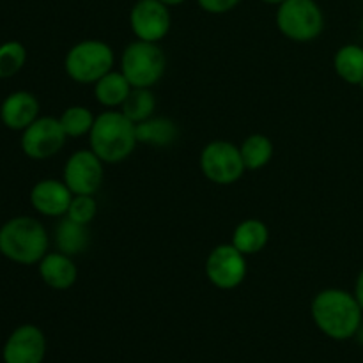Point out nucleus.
<instances>
[{"label": "nucleus", "instance_id": "1", "mask_svg": "<svg viewBox=\"0 0 363 363\" xmlns=\"http://www.w3.org/2000/svg\"><path fill=\"white\" fill-rule=\"evenodd\" d=\"M311 315L321 333L333 340H350L363 323V311L354 293L328 287L319 291L311 303Z\"/></svg>", "mask_w": 363, "mask_h": 363}, {"label": "nucleus", "instance_id": "2", "mask_svg": "<svg viewBox=\"0 0 363 363\" xmlns=\"http://www.w3.org/2000/svg\"><path fill=\"white\" fill-rule=\"evenodd\" d=\"M50 252L46 227L34 216H14L0 225V254L20 266L39 264Z\"/></svg>", "mask_w": 363, "mask_h": 363}, {"label": "nucleus", "instance_id": "3", "mask_svg": "<svg viewBox=\"0 0 363 363\" xmlns=\"http://www.w3.org/2000/svg\"><path fill=\"white\" fill-rule=\"evenodd\" d=\"M137 124L131 123L121 110H105L96 116L89 133V149L103 163L124 162L137 147Z\"/></svg>", "mask_w": 363, "mask_h": 363}, {"label": "nucleus", "instance_id": "4", "mask_svg": "<svg viewBox=\"0 0 363 363\" xmlns=\"http://www.w3.org/2000/svg\"><path fill=\"white\" fill-rule=\"evenodd\" d=\"M116 53L108 43L101 39H84L67 50L64 57V71L80 85H94L101 77L113 69Z\"/></svg>", "mask_w": 363, "mask_h": 363}, {"label": "nucleus", "instance_id": "5", "mask_svg": "<svg viewBox=\"0 0 363 363\" xmlns=\"http://www.w3.org/2000/svg\"><path fill=\"white\" fill-rule=\"evenodd\" d=\"M167 55L158 43L135 39L121 53V71L131 87L152 89L163 78Z\"/></svg>", "mask_w": 363, "mask_h": 363}, {"label": "nucleus", "instance_id": "6", "mask_svg": "<svg viewBox=\"0 0 363 363\" xmlns=\"http://www.w3.org/2000/svg\"><path fill=\"white\" fill-rule=\"evenodd\" d=\"M277 28L294 43H311L325 30V14L315 0H284L277 6Z\"/></svg>", "mask_w": 363, "mask_h": 363}, {"label": "nucleus", "instance_id": "7", "mask_svg": "<svg viewBox=\"0 0 363 363\" xmlns=\"http://www.w3.org/2000/svg\"><path fill=\"white\" fill-rule=\"evenodd\" d=\"M201 170L208 181L220 186H229L238 183L247 172L241 151L236 144L229 140H211L201 151Z\"/></svg>", "mask_w": 363, "mask_h": 363}, {"label": "nucleus", "instance_id": "8", "mask_svg": "<svg viewBox=\"0 0 363 363\" xmlns=\"http://www.w3.org/2000/svg\"><path fill=\"white\" fill-rule=\"evenodd\" d=\"M66 140L67 135L60 126L59 117L39 116L27 130L21 131L20 147L27 158L43 162L59 155Z\"/></svg>", "mask_w": 363, "mask_h": 363}, {"label": "nucleus", "instance_id": "9", "mask_svg": "<svg viewBox=\"0 0 363 363\" xmlns=\"http://www.w3.org/2000/svg\"><path fill=\"white\" fill-rule=\"evenodd\" d=\"M204 272L216 289L233 291L247 279V255L241 254L233 243H222L209 252Z\"/></svg>", "mask_w": 363, "mask_h": 363}, {"label": "nucleus", "instance_id": "10", "mask_svg": "<svg viewBox=\"0 0 363 363\" xmlns=\"http://www.w3.org/2000/svg\"><path fill=\"white\" fill-rule=\"evenodd\" d=\"M62 181L73 195H96L105 181V163L91 149H78L64 163Z\"/></svg>", "mask_w": 363, "mask_h": 363}, {"label": "nucleus", "instance_id": "11", "mask_svg": "<svg viewBox=\"0 0 363 363\" xmlns=\"http://www.w3.org/2000/svg\"><path fill=\"white\" fill-rule=\"evenodd\" d=\"M130 27L142 41H163L172 27L170 7L160 0H137L130 11Z\"/></svg>", "mask_w": 363, "mask_h": 363}, {"label": "nucleus", "instance_id": "12", "mask_svg": "<svg viewBox=\"0 0 363 363\" xmlns=\"http://www.w3.org/2000/svg\"><path fill=\"white\" fill-rule=\"evenodd\" d=\"M46 357V337L39 326L20 325L7 337L2 350L4 363H43Z\"/></svg>", "mask_w": 363, "mask_h": 363}, {"label": "nucleus", "instance_id": "13", "mask_svg": "<svg viewBox=\"0 0 363 363\" xmlns=\"http://www.w3.org/2000/svg\"><path fill=\"white\" fill-rule=\"evenodd\" d=\"M30 206L35 213L46 218H62L69 209L71 201H73V191L67 188L62 179H46L38 181L32 186L30 195H28Z\"/></svg>", "mask_w": 363, "mask_h": 363}, {"label": "nucleus", "instance_id": "14", "mask_svg": "<svg viewBox=\"0 0 363 363\" xmlns=\"http://www.w3.org/2000/svg\"><path fill=\"white\" fill-rule=\"evenodd\" d=\"M41 112L38 96L28 91H14L0 103V123L11 131H23Z\"/></svg>", "mask_w": 363, "mask_h": 363}, {"label": "nucleus", "instance_id": "15", "mask_svg": "<svg viewBox=\"0 0 363 363\" xmlns=\"http://www.w3.org/2000/svg\"><path fill=\"white\" fill-rule=\"evenodd\" d=\"M39 277L53 291H67L77 284L78 268L74 259L62 252H48L38 264Z\"/></svg>", "mask_w": 363, "mask_h": 363}, {"label": "nucleus", "instance_id": "16", "mask_svg": "<svg viewBox=\"0 0 363 363\" xmlns=\"http://www.w3.org/2000/svg\"><path fill=\"white\" fill-rule=\"evenodd\" d=\"M92 87H94L96 101L106 110H119L133 89L121 69L108 71Z\"/></svg>", "mask_w": 363, "mask_h": 363}, {"label": "nucleus", "instance_id": "17", "mask_svg": "<svg viewBox=\"0 0 363 363\" xmlns=\"http://www.w3.org/2000/svg\"><path fill=\"white\" fill-rule=\"evenodd\" d=\"M269 241V229L262 220L257 218H247L236 225L233 233V240L230 243L248 257V255H255L266 248Z\"/></svg>", "mask_w": 363, "mask_h": 363}, {"label": "nucleus", "instance_id": "18", "mask_svg": "<svg viewBox=\"0 0 363 363\" xmlns=\"http://www.w3.org/2000/svg\"><path fill=\"white\" fill-rule=\"evenodd\" d=\"M179 137V128L169 117L152 116L151 119L137 124L138 144L151 145V147H169Z\"/></svg>", "mask_w": 363, "mask_h": 363}, {"label": "nucleus", "instance_id": "19", "mask_svg": "<svg viewBox=\"0 0 363 363\" xmlns=\"http://www.w3.org/2000/svg\"><path fill=\"white\" fill-rule=\"evenodd\" d=\"M89 243H91L89 225H80V223L73 222L67 216L60 218V222L55 227L57 250L74 257V255L87 250Z\"/></svg>", "mask_w": 363, "mask_h": 363}, {"label": "nucleus", "instance_id": "20", "mask_svg": "<svg viewBox=\"0 0 363 363\" xmlns=\"http://www.w3.org/2000/svg\"><path fill=\"white\" fill-rule=\"evenodd\" d=\"M333 69L350 85L363 82V48L358 45H344L333 57Z\"/></svg>", "mask_w": 363, "mask_h": 363}, {"label": "nucleus", "instance_id": "21", "mask_svg": "<svg viewBox=\"0 0 363 363\" xmlns=\"http://www.w3.org/2000/svg\"><path fill=\"white\" fill-rule=\"evenodd\" d=\"M240 151L247 170H261L272 162L275 147L266 135L252 133L240 145Z\"/></svg>", "mask_w": 363, "mask_h": 363}, {"label": "nucleus", "instance_id": "22", "mask_svg": "<svg viewBox=\"0 0 363 363\" xmlns=\"http://www.w3.org/2000/svg\"><path fill=\"white\" fill-rule=\"evenodd\" d=\"M119 110L131 121V123H144V121L151 119V117L155 116L156 98L155 94H152L151 89L133 87L130 96H128V99L123 103V106H121Z\"/></svg>", "mask_w": 363, "mask_h": 363}, {"label": "nucleus", "instance_id": "23", "mask_svg": "<svg viewBox=\"0 0 363 363\" xmlns=\"http://www.w3.org/2000/svg\"><path fill=\"white\" fill-rule=\"evenodd\" d=\"M59 121L64 133L67 135V138H82L85 135L89 137V133L92 130V124L96 121V116L87 106L71 105L67 108H64Z\"/></svg>", "mask_w": 363, "mask_h": 363}, {"label": "nucleus", "instance_id": "24", "mask_svg": "<svg viewBox=\"0 0 363 363\" xmlns=\"http://www.w3.org/2000/svg\"><path fill=\"white\" fill-rule=\"evenodd\" d=\"M25 64H27V48L23 43L11 39L0 45V80L16 77Z\"/></svg>", "mask_w": 363, "mask_h": 363}, {"label": "nucleus", "instance_id": "25", "mask_svg": "<svg viewBox=\"0 0 363 363\" xmlns=\"http://www.w3.org/2000/svg\"><path fill=\"white\" fill-rule=\"evenodd\" d=\"M66 216L80 225H91L98 216V201L94 195H73Z\"/></svg>", "mask_w": 363, "mask_h": 363}, {"label": "nucleus", "instance_id": "26", "mask_svg": "<svg viewBox=\"0 0 363 363\" xmlns=\"http://www.w3.org/2000/svg\"><path fill=\"white\" fill-rule=\"evenodd\" d=\"M199 7L209 14H225L236 9L241 0H197Z\"/></svg>", "mask_w": 363, "mask_h": 363}, {"label": "nucleus", "instance_id": "27", "mask_svg": "<svg viewBox=\"0 0 363 363\" xmlns=\"http://www.w3.org/2000/svg\"><path fill=\"white\" fill-rule=\"evenodd\" d=\"M354 296H357L358 303H360L362 311H363V269L360 272L357 279V286H354Z\"/></svg>", "mask_w": 363, "mask_h": 363}, {"label": "nucleus", "instance_id": "28", "mask_svg": "<svg viewBox=\"0 0 363 363\" xmlns=\"http://www.w3.org/2000/svg\"><path fill=\"white\" fill-rule=\"evenodd\" d=\"M160 2H163L169 7H176V6H181V4H184L186 0H160Z\"/></svg>", "mask_w": 363, "mask_h": 363}, {"label": "nucleus", "instance_id": "29", "mask_svg": "<svg viewBox=\"0 0 363 363\" xmlns=\"http://www.w3.org/2000/svg\"><path fill=\"white\" fill-rule=\"evenodd\" d=\"M354 337H357V340H358V342H360L362 346H363V323H362V325H360V328H358L357 335H354Z\"/></svg>", "mask_w": 363, "mask_h": 363}, {"label": "nucleus", "instance_id": "30", "mask_svg": "<svg viewBox=\"0 0 363 363\" xmlns=\"http://www.w3.org/2000/svg\"><path fill=\"white\" fill-rule=\"evenodd\" d=\"M261 2L269 4V6H280V4H282L284 0H261Z\"/></svg>", "mask_w": 363, "mask_h": 363}, {"label": "nucleus", "instance_id": "31", "mask_svg": "<svg viewBox=\"0 0 363 363\" xmlns=\"http://www.w3.org/2000/svg\"><path fill=\"white\" fill-rule=\"evenodd\" d=\"M362 30H363V20H362Z\"/></svg>", "mask_w": 363, "mask_h": 363}, {"label": "nucleus", "instance_id": "32", "mask_svg": "<svg viewBox=\"0 0 363 363\" xmlns=\"http://www.w3.org/2000/svg\"><path fill=\"white\" fill-rule=\"evenodd\" d=\"M362 89H363V82H362Z\"/></svg>", "mask_w": 363, "mask_h": 363}]
</instances>
